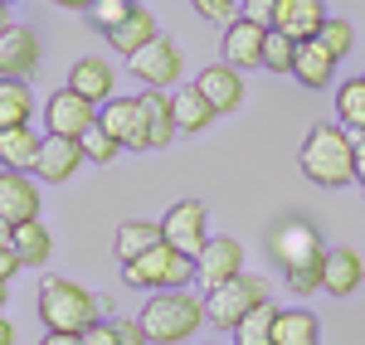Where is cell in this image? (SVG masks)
<instances>
[{"label":"cell","instance_id":"cell-1","mask_svg":"<svg viewBox=\"0 0 365 345\" xmlns=\"http://www.w3.org/2000/svg\"><path fill=\"white\" fill-rule=\"evenodd\" d=\"M297 166L312 185L322 190H341L356 180V146H351V132L341 122H317L307 137H302V151H297Z\"/></svg>","mask_w":365,"mask_h":345},{"label":"cell","instance_id":"cell-2","mask_svg":"<svg viewBox=\"0 0 365 345\" xmlns=\"http://www.w3.org/2000/svg\"><path fill=\"white\" fill-rule=\"evenodd\" d=\"M273 258L282 262V277H287V292L297 297H312L322 292V267H327V248L312 224L292 219V224H278L273 229Z\"/></svg>","mask_w":365,"mask_h":345},{"label":"cell","instance_id":"cell-3","mask_svg":"<svg viewBox=\"0 0 365 345\" xmlns=\"http://www.w3.org/2000/svg\"><path fill=\"white\" fill-rule=\"evenodd\" d=\"M141 331L151 345H190L195 331L205 326V302L190 297L185 287H170V292H151L146 307H141Z\"/></svg>","mask_w":365,"mask_h":345},{"label":"cell","instance_id":"cell-4","mask_svg":"<svg viewBox=\"0 0 365 345\" xmlns=\"http://www.w3.org/2000/svg\"><path fill=\"white\" fill-rule=\"evenodd\" d=\"M39 321L49 331H68V336H83L98 326V297H88L78 282L68 277H44L39 282Z\"/></svg>","mask_w":365,"mask_h":345},{"label":"cell","instance_id":"cell-5","mask_svg":"<svg viewBox=\"0 0 365 345\" xmlns=\"http://www.w3.org/2000/svg\"><path fill=\"white\" fill-rule=\"evenodd\" d=\"M122 277L141 292H170V287H185L195 277V258L190 253H175L170 243H156L151 253L122 262Z\"/></svg>","mask_w":365,"mask_h":345},{"label":"cell","instance_id":"cell-6","mask_svg":"<svg viewBox=\"0 0 365 345\" xmlns=\"http://www.w3.org/2000/svg\"><path fill=\"white\" fill-rule=\"evenodd\" d=\"M263 302H268V282L253 277V272H239V277H229L225 287L205 292V321L220 326V331H234V326L249 317V312H258Z\"/></svg>","mask_w":365,"mask_h":345},{"label":"cell","instance_id":"cell-7","mask_svg":"<svg viewBox=\"0 0 365 345\" xmlns=\"http://www.w3.org/2000/svg\"><path fill=\"white\" fill-rule=\"evenodd\" d=\"M161 238H166L175 253H190V258H195L200 248L210 243V209H205V200L170 204L166 219H161Z\"/></svg>","mask_w":365,"mask_h":345},{"label":"cell","instance_id":"cell-8","mask_svg":"<svg viewBox=\"0 0 365 345\" xmlns=\"http://www.w3.org/2000/svg\"><path fill=\"white\" fill-rule=\"evenodd\" d=\"M98 122L108 127V137H113L122 151H151V132H146V107H141V97H108L103 112H98Z\"/></svg>","mask_w":365,"mask_h":345},{"label":"cell","instance_id":"cell-9","mask_svg":"<svg viewBox=\"0 0 365 345\" xmlns=\"http://www.w3.org/2000/svg\"><path fill=\"white\" fill-rule=\"evenodd\" d=\"M132 73H137L146 87H175V78L185 73V54H180V44L175 39H166V34H156L146 49H137L132 54Z\"/></svg>","mask_w":365,"mask_h":345},{"label":"cell","instance_id":"cell-10","mask_svg":"<svg viewBox=\"0 0 365 345\" xmlns=\"http://www.w3.org/2000/svg\"><path fill=\"white\" fill-rule=\"evenodd\" d=\"M239 272H244V243L210 233V243L195 253V282L210 292V287H225L229 277H239Z\"/></svg>","mask_w":365,"mask_h":345},{"label":"cell","instance_id":"cell-11","mask_svg":"<svg viewBox=\"0 0 365 345\" xmlns=\"http://www.w3.org/2000/svg\"><path fill=\"white\" fill-rule=\"evenodd\" d=\"M98 122V107L88 102V97H78L73 87H58L54 97L44 102V127H49V137H83L88 127Z\"/></svg>","mask_w":365,"mask_h":345},{"label":"cell","instance_id":"cell-12","mask_svg":"<svg viewBox=\"0 0 365 345\" xmlns=\"http://www.w3.org/2000/svg\"><path fill=\"white\" fill-rule=\"evenodd\" d=\"M263 39H268V25H258L249 15H234L225 25V63H234L239 73H249V68H263Z\"/></svg>","mask_w":365,"mask_h":345},{"label":"cell","instance_id":"cell-13","mask_svg":"<svg viewBox=\"0 0 365 345\" xmlns=\"http://www.w3.org/2000/svg\"><path fill=\"white\" fill-rule=\"evenodd\" d=\"M195 87L205 92V102L215 107V117H229L244 107V73L234 63H205V73L195 78Z\"/></svg>","mask_w":365,"mask_h":345},{"label":"cell","instance_id":"cell-14","mask_svg":"<svg viewBox=\"0 0 365 345\" xmlns=\"http://www.w3.org/2000/svg\"><path fill=\"white\" fill-rule=\"evenodd\" d=\"M0 219L10 229L39 219V185L29 180V171H0Z\"/></svg>","mask_w":365,"mask_h":345},{"label":"cell","instance_id":"cell-15","mask_svg":"<svg viewBox=\"0 0 365 345\" xmlns=\"http://www.w3.org/2000/svg\"><path fill=\"white\" fill-rule=\"evenodd\" d=\"M34 68H39V39L25 25H5V34H0V78L29 83Z\"/></svg>","mask_w":365,"mask_h":345},{"label":"cell","instance_id":"cell-16","mask_svg":"<svg viewBox=\"0 0 365 345\" xmlns=\"http://www.w3.org/2000/svg\"><path fill=\"white\" fill-rule=\"evenodd\" d=\"M78 166H83V146L73 142V137H44V142H39L34 175H39L44 185H63V180H73Z\"/></svg>","mask_w":365,"mask_h":345},{"label":"cell","instance_id":"cell-17","mask_svg":"<svg viewBox=\"0 0 365 345\" xmlns=\"http://www.w3.org/2000/svg\"><path fill=\"white\" fill-rule=\"evenodd\" d=\"M327 25V0H282L278 15H273V29H282L287 39H317Z\"/></svg>","mask_w":365,"mask_h":345},{"label":"cell","instance_id":"cell-18","mask_svg":"<svg viewBox=\"0 0 365 345\" xmlns=\"http://www.w3.org/2000/svg\"><path fill=\"white\" fill-rule=\"evenodd\" d=\"M68 87L98 107V102H108V97H113L117 73H113V63H108V58H78V63L68 68Z\"/></svg>","mask_w":365,"mask_h":345},{"label":"cell","instance_id":"cell-19","mask_svg":"<svg viewBox=\"0 0 365 345\" xmlns=\"http://www.w3.org/2000/svg\"><path fill=\"white\" fill-rule=\"evenodd\" d=\"M365 282V262L356 248H331L327 253V267H322V292L331 297H351V292Z\"/></svg>","mask_w":365,"mask_h":345},{"label":"cell","instance_id":"cell-20","mask_svg":"<svg viewBox=\"0 0 365 345\" xmlns=\"http://www.w3.org/2000/svg\"><path fill=\"white\" fill-rule=\"evenodd\" d=\"M156 34H161V29H156V15H151L146 5H132V15H127L122 25L108 29V44H113L122 58H132L137 49H146V44H151Z\"/></svg>","mask_w":365,"mask_h":345},{"label":"cell","instance_id":"cell-21","mask_svg":"<svg viewBox=\"0 0 365 345\" xmlns=\"http://www.w3.org/2000/svg\"><path fill=\"white\" fill-rule=\"evenodd\" d=\"M10 248L20 253L25 267H44V262L54 258V233L44 229L39 219H29V224H15L10 229Z\"/></svg>","mask_w":365,"mask_h":345},{"label":"cell","instance_id":"cell-22","mask_svg":"<svg viewBox=\"0 0 365 345\" xmlns=\"http://www.w3.org/2000/svg\"><path fill=\"white\" fill-rule=\"evenodd\" d=\"M39 142H44V137H34V127H5V132H0V166H5V171H34Z\"/></svg>","mask_w":365,"mask_h":345},{"label":"cell","instance_id":"cell-23","mask_svg":"<svg viewBox=\"0 0 365 345\" xmlns=\"http://www.w3.org/2000/svg\"><path fill=\"white\" fill-rule=\"evenodd\" d=\"M273 345H322V321L302 307H287L273 321Z\"/></svg>","mask_w":365,"mask_h":345},{"label":"cell","instance_id":"cell-24","mask_svg":"<svg viewBox=\"0 0 365 345\" xmlns=\"http://www.w3.org/2000/svg\"><path fill=\"white\" fill-rule=\"evenodd\" d=\"M331 73H336V58L327 54L317 39H302V44H297V63H292V78L307 83V87H327Z\"/></svg>","mask_w":365,"mask_h":345},{"label":"cell","instance_id":"cell-25","mask_svg":"<svg viewBox=\"0 0 365 345\" xmlns=\"http://www.w3.org/2000/svg\"><path fill=\"white\" fill-rule=\"evenodd\" d=\"M170 112H175V127H180V132H205V127L215 122V107L205 102V92H200L195 83L170 92Z\"/></svg>","mask_w":365,"mask_h":345},{"label":"cell","instance_id":"cell-26","mask_svg":"<svg viewBox=\"0 0 365 345\" xmlns=\"http://www.w3.org/2000/svg\"><path fill=\"white\" fill-rule=\"evenodd\" d=\"M141 107H146V132H151V151L170 146V137L180 132V127H175V112H170V97L161 92V87H146V92H141Z\"/></svg>","mask_w":365,"mask_h":345},{"label":"cell","instance_id":"cell-27","mask_svg":"<svg viewBox=\"0 0 365 345\" xmlns=\"http://www.w3.org/2000/svg\"><path fill=\"white\" fill-rule=\"evenodd\" d=\"M34 122V92L20 78H0V132L5 127H29Z\"/></svg>","mask_w":365,"mask_h":345},{"label":"cell","instance_id":"cell-28","mask_svg":"<svg viewBox=\"0 0 365 345\" xmlns=\"http://www.w3.org/2000/svg\"><path fill=\"white\" fill-rule=\"evenodd\" d=\"M156 243H166V238H161V224H146V219H127V224L117 229V258L132 262V258H141V253H151Z\"/></svg>","mask_w":365,"mask_h":345},{"label":"cell","instance_id":"cell-29","mask_svg":"<svg viewBox=\"0 0 365 345\" xmlns=\"http://www.w3.org/2000/svg\"><path fill=\"white\" fill-rule=\"evenodd\" d=\"M336 117L346 132H365V73L336 87Z\"/></svg>","mask_w":365,"mask_h":345},{"label":"cell","instance_id":"cell-30","mask_svg":"<svg viewBox=\"0 0 365 345\" xmlns=\"http://www.w3.org/2000/svg\"><path fill=\"white\" fill-rule=\"evenodd\" d=\"M273 321H278V307L263 302L258 312H249L234 326V345H273Z\"/></svg>","mask_w":365,"mask_h":345},{"label":"cell","instance_id":"cell-31","mask_svg":"<svg viewBox=\"0 0 365 345\" xmlns=\"http://www.w3.org/2000/svg\"><path fill=\"white\" fill-rule=\"evenodd\" d=\"M292 63H297V39H287L282 29H268V39H263V68L278 73V78H287Z\"/></svg>","mask_w":365,"mask_h":345},{"label":"cell","instance_id":"cell-32","mask_svg":"<svg viewBox=\"0 0 365 345\" xmlns=\"http://www.w3.org/2000/svg\"><path fill=\"white\" fill-rule=\"evenodd\" d=\"M78 146H83V161H93V166H108V161H117V151H122V146L108 137L103 122H93L83 137H78Z\"/></svg>","mask_w":365,"mask_h":345},{"label":"cell","instance_id":"cell-33","mask_svg":"<svg viewBox=\"0 0 365 345\" xmlns=\"http://www.w3.org/2000/svg\"><path fill=\"white\" fill-rule=\"evenodd\" d=\"M317 44H322V49L341 63V58L356 49V29L346 25V20H331V15H327V25H322V34H317Z\"/></svg>","mask_w":365,"mask_h":345},{"label":"cell","instance_id":"cell-34","mask_svg":"<svg viewBox=\"0 0 365 345\" xmlns=\"http://www.w3.org/2000/svg\"><path fill=\"white\" fill-rule=\"evenodd\" d=\"M132 5H137V0H93V5H88V15H93V25L108 34L113 25H122V20L132 15Z\"/></svg>","mask_w":365,"mask_h":345},{"label":"cell","instance_id":"cell-35","mask_svg":"<svg viewBox=\"0 0 365 345\" xmlns=\"http://www.w3.org/2000/svg\"><path fill=\"white\" fill-rule=\"evenodd\" d=\"M190 5H195L200 20H215V25H229L234 10H239V0H190Z\"/></svg>","mask_w":365,"mask_h":345},{"label":"cell","instance_id":"cell-36","mask_svg":"<svg viewBox=\"0 0 365 345\" xmlns=\"http://www.w3.org/2000/svg\"><path fill=\"white\" fill-rule=\"evenodd\" d=\"M239 5H244L239 15H249V20H258V25H268V29H273V15H278V5H282V0H239Z\"/></svg>","mask_w":365,"mask_h":345},{"label":"cell","instance_id":"cell-37","mask_svg":"<svg viewBox=\"0 0 365 345\" xmlns=\"http://www.w3.org/2000/svg\"><path fill=\"white\" fill-rule=\"evenodd\" d=\"M83 345H122V336H117V321H98L93 331H83Z\"/></svg>","mask_w":365,"mask_h":345},{"label":"cell","instance_id":"cell-38","mask_svg":"<svg viewBox=\"0 0 365 345\" xmlns=\"http://www.w3.org/2000/svg\"><path fill=\"white\" fill-rule=\"evenodd\" d=\"M20 267H25V262H20V253H15V248H10V238H5V243H0V282H10Z\"/></svg>","mask_w":365,"mask_h":345},{"label":"cell","instance_id":"cell-39","mask_svg":"<svg viewBox=\"0 0 365 345\" xmlns=\"http://www.w3.org/2000/svg\"><path fill=\"white\" fill-rule=\"evenodd\" d=\"M117 336H122V345H151L146 331H141V321H117Z\"/></svg>","mask_w":365,"mask_h":345},{"label":"cell","instance_id":"cell-40","mask_svg":"<svg viewBox=\"0 0 365 345\" xmlns=\"http://www.w3.org/2000/svg\"><path fill=\"white\" fill-rule=\"evenodd\" d=\"M351 146H356V180L365 185V132H351Z\"/></svg>","mask_w":365,"mask_h":345},{"label":"cell","instance_id":"cell-41","mask_svg":"<svg viewBox=\"0 0 365 345\" xmlns=\"http://www.w3.org/2000/svg\"><path fill=\"white\" fill-rule=\"evenodd\" d=\"M39 345H83V336H68V331H49Z\"/></svg>","mask_w":365,"mask_h":345},{"label":"cell","instance_id":"cell-42","mask_svg":"<svg viewBox=\"0 0 365 345\" xmlns=\"http://www.w3.org/2000/svg\"><path fill=\"white\" fill-rule=\"evenodd\" d=\"M0 345H15V321L0 312Z\"/></svg>","mask_w":365,"mask_h":345},{"label":"cell","instance_id":"cell-43","mask_svg":"<svg viewBox=\"0 0 365 345\" xmlns=\"http://www.w3.org/2000/svg\"><path fill=\"white\" fill-rule=\"evenodd\" d=\"M49 5H58V10H88L93 0H49Z\"/></svg>","mask_w":365,"mask_h":345},{"label":"cell","instance_id":"cell-44","mask_svg":"<svg viewBox=\"0 0 365 345\" xmlns=\"http://www.w3.org/2000/svg\"><path fill=\"white\" fill-rule=\"evenodd\" d=\"M5 302H10V282H0V312H5Z\"/></svg>","mask_w":365,"mask_h":345},{"label":"cell","instance_id":"cell-45","mask_svg":"<svg viewBox=\"0 0 365 345\" xmlns=\"http://www.w3.org/2000/svg\"><path fill=\"white\" fill-rule=\"evenodd\" d=\"M5 25H10V15H5V0H0V34H5Z\"/></svg>","mask_w":365,"mask_h":345},{"label":"cell","instance_id":"cell-46","mask_svg":"<svg viewBox=\"0 0 365 345\" xmlns=\"http://www.w3.org/2000/svg\"><path fill=\"white\" fill-rule=\"evenodd\" d=\"M5 238H10V224H5V219H0V243H5Z\"/></svg>","mask_w":365,"mask_h":345},{"label":"cell","instance_id":"cell-47","mask_svg":"<svg viewBox=\"0 0 365 345\" xmlns=\"http://www.w3.org/2000/svg\"><path fill=\"white\" fill-rule=\"evenodd\" d=\"M5 5H10V0H5Z\"/></svg>","mask_w":365,"mask_h":345}]
</instances>
